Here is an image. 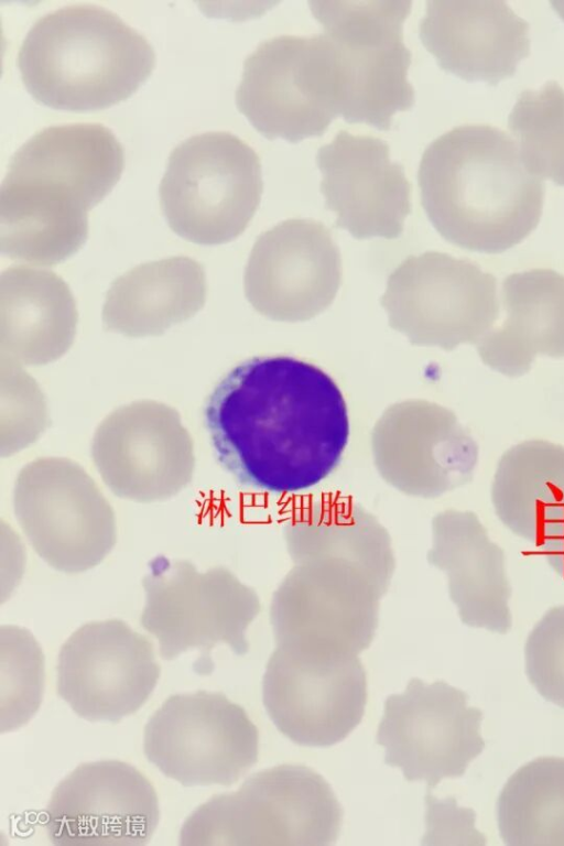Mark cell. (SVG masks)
<instances>
[{"mask_svg": "<svg viewBox=\"0 0 564 846\" xmlns=\"http://www.w3.org/2000/svg\"><path fill=\"white\" fill-rule=\"evenodd\" d=\"M160 676L152 643L124 621H91L63 644L57 693L80 717L119 722L137 712Z\"/></svg>", "mask_w": 564, "mask_h": 846, "instance_id": "15", "label": "cell"}, {"mask_svg": "<svg viewBox=\"0 0 564 846\" xmlns=\"http://www.w3.org/2000/svg\"><path fill=\"white\" fill-rule=\"evenodd\" d=\"M1 643V733L26 723L37 711L44 684L42 650L28 630L2 626Z\"/></svg>", "mask_w": 564, "mask_h": 846, "instance_id": "26", "label": "cell"}, {"mask_svg": "<svg viewBox=\"0 0 564 846\" xmlns=\"http://www.w3.org/2000/svg\"><path fill=\"white\" fill-rule=\"evenodd\" d=\"M123 149L100 124L46 128L12 156L0 187V252L55 265L88 236L89 209L120 180Z\"/></svg>", "mask_w": 564, "mask_h": 846, "instance_id": "2", "label": "cell"}, {"mask_svg": "<svg viewBox=\"0 0 564 846\" xmlns=\"http://www.w3.org/2000/svg\"><path fill=\"white\" fill-rule=\"evenodd\" d=\"M332 64L322 33L267 40L245 61L237 108L270 140L322 135L339 117Z\"/></svg>", "mask_w": 564, "mask_h": 846, "instance_id": "10", "label": "cell"}, {"mask_svg": "<svg viewBox=\"0 0 564 846\" xmlns=\"http://www.w3.org/2000/svg\"><path fill=\"white\" fill-rule=\"evenodd\" d=\"M419 35L442 69L489 85L512 76L530 52L528 22L501 0H430Z\"/></svg>", "mask_w": 564, "mask_h": 846, "instance_id": "19", "label": "cell"}, {"mask_svg": "<svg viewBox=\"0 0 564 846\" xmlns=\"http://www.w3.org/2000/svg\"><path fill=\"white\" fill-rule=\"evenodd\" d=\"M490 500L511 533L540 545L564 516V447L529 442L507 451L495 469Z\"/></svg>", "mask_w": 564, "mask_h": 846, "instance_id": "22", "label": "cell"}, {"mask_svg": "<svg viewBox=\"0 0 564 846\" xmlns=\"http://www.w3.org/2000/svg\"><path fill=\"white\" fill-rule=\"evenodd\" d=\"M508 128L527 171L564 186L563 88L549 82L539 90H523L509 115Z\"/></svg>", "mask_w": 564, "mask_h": 846, "instance_id": "25", "label": "cell"}, {"mask_svg": "<svg viewBox=\"0 0 564 846\" xmlns=\"http://www.w3.org/2000/svg\"><path fill=\"white\" fill-rule=\"evenodd\" d=\"M316 164L325 205L337 215V227L357 239H392L402 232L411 212V186L384 141L343 130L318 149Z\"/></svg>", "mask_w": 564, "mask_h": 846, "instance_id": "18", "label": "cell"}, {"mask_svg": "<svg viewBox=\"0 0 564 846\" xmlns=\"http://www.w3.org/2000/svg\"><path fill=\"white\" fill-rule=\"evenodd\" d=\"M203 267L173 257L135 267L110 286L102 308L108 330L131 337L161 335L194 316L206 299Z\"/></svg>", "mask_w": 564, "mask_h": 846, "instance_id": "21", "label": "cell"}, {"mask_svg": "<svg viewBox=\"0 0 564 846\" xmlns=\"http://www.w3.org/2000/svg\"><path fill=\"white\" fill-rule=\"evenodd\" d=\"M552 6H553L554 10L564 20V1H552Z\"/></svg>", "mask_w": 564, "mask_h": 846, "instance_id": "30", "label": "cell"}, {"mask_svg": "<svg viewBox=\"0 0 564 846\" xmlns=\"http://www.w3.org/2000/svg\"><path fill=\"white\" fill-rule=\"evenodd\" d=\"M509 846H564V758L542 757L518 769L497 802Z\"/></svg>", "mask_w": 564, "mask_h": 846, "instance_id": "24", "label": "cell"}, {"mask_svg": "<svg viewBox=\"0 0 564 846\" xmlns=\"http://www.w3.org/2000/svg\"><path fill=\"white\" fill-rule=\"evenodd\" d=\"M155 65L149 42L113 12L76 4L50 12L26 33L18 67L39 104L94 111L126 100Z\"/></svg>", "mask_w": 564, "mask_h": 846, "instance_id": "4", "label": "cell"}, {"mask_svg": "<svg viewBox=\"0 0 564 846\" xmlns=\"http://www.w3.org/2000/svg\"><path fill=\"white\" fill-rule=\"evenodd\" d=\"M258 729L223 693L171 695L144 727L143 751L182 785H230L258 760Z\"/></svg>", "mask_w": 564, "mask_h": 846, "instance_id": "11", "label": "cell"}, {"mask_svg": "<svg viewBox=\"0 0 564 846\" xmlns=\"http://www.w3.org/2000/svg\"><path fill=\"white\" fill-rule=\"evenodd\" d=\"M14 514L37 555L64 573L98 565L112 550L116 518L93 478L64 457H42L19 471Z\"/></svg>", "mask_w": 564, "mask_h": 846, "instance_id": "9", "label": "cell"}, {"mask_svg": "<svg viewBox=\"0 0 564 846\" xmlns=\"http://www.w3.org/2000/svg\"><path fill=\"white\" fill-rule=\"evenodd\" d=\"M262 698L278 729L292 741L327 747L360 723L366 701L364 666L355 655L278 649L262 681Z\"/></svg>", "mask_w": 564, "mask_h": 846, "instance_id": "13", "label": "cell"}, {"mask_svg": "<svg viewBox=\"0 0 564 846\" xmlns=\"http://www.w3.org/2000/svg\"><path fill=\"white\" fill-rule=\"evenodd\" d=\"M540 546L550 567L564 579V516L546 534Z\"/></svg>", "mask_w": 564, "mask_h": 846, "instance_id": "29", "label": "cell"}, {"mask_svg": "<svg viewBox=\"0 0 564 846\" xmlns=\"http://www.w3.org/2000/svg\"><path fill=\"white\" fill-rule=\"evenodd\" d=\"M55 845L147 844L160 820L156 792L134 767L119 760L86 762L54 789L45 810Z\"/></svg>", "mask_w": 564, "mask_h": 846, "instance_id": "16", "label": "cell"}, {"mask_svg": "<svg viewBox=\"0 0 564 846\" xmlns=\"http://www.w3.org/2000/svg\"><path fill=\"white\" fill-rule=\"evenodd\" d=\"M310 7L332 51L339 117L389 130L393 115L415 100L402 37L411 1L313 0Z\"/></svg>", "mask_w": 564, "mask_h": 846, "instance_id": "6", "label": "cell"}, {"mask_svg": "<svg viewBox=\"0 0 564 846\" xmlns=\"http://www.w3.org/2000/svg\"><path fill=\"white\" fill-rule=\"evenodd\" d=\"M417 180L424 210L447 240L469 248L509 245L541 213L543 181L524 167L509 134L460 126L424 150Z\"/></svg>", "mask_w": 564, "mask_h": 846, "instance_id": "3", "label": "cell"}, {"mask_svg": "<svg viewBox=\"0 0 564 846\" xmlns=\"http://www.w3.org/2000/svg\"><path fill=\"white\" fill-rule=\"evenodd\" d=\"M341 817L322 776L304 766L282 764L199 805L183 824L180 845L327 846L336 842Z\"/></svg>", "mask_w": 564, "mask_h": 846, "instance_id": "5", "label": "cell"}, {"mask_svg": "<svg viewBox=\"0 0 564 846\" xmlns=\"http://www.w3.org/2000/svg\"><path fill=\"white\" fill-rule=\"evenodd\" d=\"M340 280V257L329 230L308 219H290L263 232L246 268L249 302L263 315L303 321L323 311Z\"/></svg>", "mask_w": 564, "mask_h": 846, "instance_id": "17", "label": "cell"}, {"mask_svg": "<svg viewBox=\"0 0 564 846\" xmlns=\"http://www.w3.org/2000/svg\"><path fill=\"white\" fill-rule=\"evenodd\" d=\"M257 153L227 132L191 137L171 153L160 185L170 228L198 245L237 238L253 217L262 194Z\"/></svg>", "mask_w": 564, "mask_h": 846, "instance_id": "7", "label": "cell"}, {"mask_svg": "<svg viewBox=\"0 0 564 846\" xmlns=\"http://www.w3.org/2000/svg\"><path fill=\"white\" fill-rule=\"evenodd\" d=\"M457 520L453 600L466 625L505 634L512 623L505 552L477 516L465 513Z\"/></svg>", "mask_w": 564, "mask_h": 846, "instance_id": "23", "label": "cell"}, {"mask_svg": "<svg viewBox=\"0 0 564 846\" xmlns=\"http://www.w3.org/2000/svg\"><path fill=\"white\" fill-rule=\"evenodd\" d=\"M467 701L466 693L445 682L419 679L402 694L390 695L377 733L384 762L399 767L406 780H423L430 788L462 777L485 747L482 713Z\"/></svg>", "mask_w": 564, "mask_h": 846, "instance_id": "12", "label": "cell"}, {"mask_svg": "<svg viewBox=\"0 0 564 846\" xmlns=\"http://www.w3.org/2000/svg\"><path fill=\"white\" fill-rule=\"evenodd\" d=\"M204 417L224 469L241 486L276 495L325 479L349 437L336 382L289 356L254 357L236 366L209 394Z\"/></svg>", "mask_w": 564, "mask_h": 846, "instance_id": "1", "label": "cell"}, {"mask_svg": "<svg viewBox=\"0 0 564 846\" xmlns=\"http://www.w3.org/2000/svg\"><path fill=\"white\" fill-rule=\"evenodd\" d=\"M525 672L546 701L564 708V605L549 609L524 646Z\"/></svg>", "mask_w": 564, "mask_h": 846, "instance_id": "28", "label": "cell"}, {"mask_svg": "<svg viewBox=\"0 0 564 846\" xmlns=\"http://www.w3.org/2000/svg\"><path fill=\"white\" fill-rule=\"evenodd\" d=\"M1 456L36 441L50 423L46 402L37 383L20 364L0 356Z\"/></svg>", "mask_w": 564, "mask_h": 846, "instance_id": "27", "label": "cell"}, {"mask_svg": "<svg viewBox=\"0 0 564 846\" xmlns=\"http://www.w3.org/2000/svg\"><path fill=\"white\" fill-rule=\"evenodd\" d=\"M142 586L145 604L140 621L159 640L164 660L195 649L199 658L194 671L209 674L215 644L226 642L239 655L247 652L245 628L257 605L225 570L199 572L186 560L159 555L149 563Z\"/></svg>", "mask_w": 564, "mask_h": 846, "instance_id": "8", "label": "cell"}, {"mask_svg": "<svg viewBox=\"0 0 564 846\" xmlns=\"http://www.w3.org/2000/svg\"><path fill=\"white\" fill-rule=\"evenodd\" d=\"M77 310L68 285L55 273L12 267L0 276L1 356L40 366L72 346Z\"/></svg>", "mask_w": 564, "mask_h": 846, "instance_id": "20", "label": "cell"}, {"mask_svg": "<svg viewBox=\"0 0 564 846\" xmlns=\"http://www.w3.org/2000/svg\"><path fill=\"white\" fill-rule=\"evenodd\" d=\"M91 457L116 496L138 502L176 496L195 468L193 442L178 412L152 400L111 412L94 434Z\"/></svg>", "mask_w": 564, "mask_h": 846, "instance_id": "14", "label": "cell"}]
</instances>
